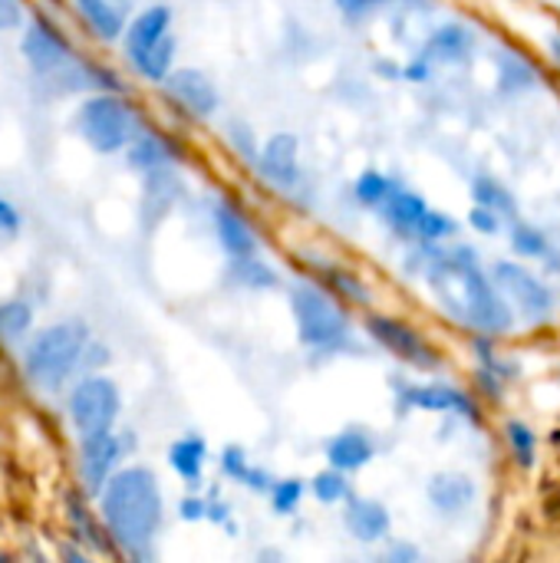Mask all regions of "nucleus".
<instances>
[{
	"instance_id": "obj_39",
	"label": "nucleus",
	"mask_w": 560,
	"mask_h": 563,
	"mask_svg": "<svg viewBox=\"0 0 560 563\" xmlns=\"http://www.w3.org/2000/svg\"><path fill=\"white\" fill-rule=\"evenodd\" d=\"M178 511H182V518H185V521H198V518H208V505H205L201 498H185Z\"/></svg>"
},
{
	"instance_id": "obj_2",
	"label": "nucleus",
	"mask_w": 560,
	"mask_h": 563,
	"mask_svg": "<svg viewBox=\"0 0 560 563\" xmlns=\"http://www.w3.org/2000/svg\"><path fill=\"white\" fill-rule=\"evenodd\" d=\"M429 287L459 323L479 333L512 330V310L505 307L502 290L479 271L472 251L442 254L429 267Z\"/></svg>"
},
{
	"instance_id": "obj_40",
	"label": "nucleus",
	"mask_w": 560,
	"mask_h": 563,
	"mask_svg": "<svg viewBox=\"0 0 560 563\" xmlns=\"http://www.w3.org/2000/svg\"><path fill=\"white\" fill-rule=\"evenodd\" d=\"M347 13H360V10H370L376 3H386V0H337Z\"/></svg>"
},
{
	"instance_id": "obj_42",
	"label": "nucleus",
	"mask_w": 560,
	"mask_h": 563,
	"mask_svg": "<svg viewBox=\"0 0 560 563\" xmlns=\"http://www.w3.org/2000/svg\"><path fill=\"white\" fill-rule=\"evenodd\" d=\"M0 561H7V554H0Z\"/></svg>"
},
{
	"instance_id": "obj_24",
	"label": "nucleus",
	"mask_w": 560,
	"mask_h": 563,
	"mask_svg": "<svg viewBox=\"0 0 560 563\" xmlns=\"http://www.w3.org/2000/svg\"><path fill=\"white\" fill-rule=\"evenodd\" d=\"M175 175H172V165L168 168H158V172H149V181H145V205H142V214H145V224L149 221H158L172 201H175Z\"/></svg>"
},
{
	"instance_id": "obj_36",
	"label": "nucleus",
	"mask_w": 560,
	"mask_h": 563,
	"mask_svg": "<svg viewBox=\"0 0 560 563\" xmlns=\"http://www.w3.org/2000/svg\"><path fill=\"white\" fill-rule=\"evenodd\" d=\"M535 79V73L521 63V59H502V82L508 86V89H521V86H528Z\"/></svg>"
},
{
	"instance_id": "obj_25",
	"label": "nucleus",
	"mask_w": 560,
	"mask_h": 563,
	"mask_svg": "<svg viewBox=\"0 0 560 563\" xmlns=\"http://www.w3.org/2000/svg\"><path fill=\"white\" fill-rule=\"evenodd\" d=\"M469 49H472L469 30H462V26H446V30H439V33L429 40L426 56H429V59H442V63H455V59L469 56Z\"/></svg>"
},
{
	"instance_id": "obj_27",
	"label": "nucleus",
	"mask_w": 560,
	"mask_h": 563,
	"mask_svg": "<svg viewBox=\"0 0 560 563\" xmlns=\"http://www.w3.org/2000/svg\"><path fill=\"white\" fill-rule=\"evenodd\" d=\"M475 201L492 208V211H505V214H515V198L508 195V188H502L498 181L492 178H479L475 181Z\"/></svg>"
},
{
	"instance_id": "obj_19",
	"label": "nucleus",
	"mask_w": 560,
	"mask_h": 563,
	"mask_svg": "<svg viewBox=\"0 0 560 563\" xmlns=\"http://www.w3.org/2000/svg\"><path fill=\"white\" fill-rule=\"evenodd\" d=\"M327 459L340 472H356V468H363L373 459V442L363 432H340L327 445Z\"/></svg>"
},
{
	"instance_id": "obj_41",
	"label": "nucleus",
	"mask_w": 560,
	"mask_h": 563,
	"mask_svg": "<svg viewBox=\"0 0 560 563\" xmlns=\"http://www.w3.org/2000/svg\"><path fill=\"white\" fill-rule=\"evenodd\" d=\"M551 53L560 59V40H551Z\"/></svg>"
},
{
	"instance_id": "obj_18",
	"label": "nucleus",
	"mask_w": 560,
	"mask_h": 563,
	"mask_svg": "<svg viewBox=\"0 0 560 563\" xmlns=\"http://www.w3.org/2000/svg\"><path fill=\"white\" fill-rule=\"evenodd\" d=\"M475 498V485L465 475H436L429 485V501L442 511V515H455L465 511Z\"/></svg>"
},
{
	"instance_id": "obj_16",
	"label": "nucleus",
	"mask_w": 560,
	"mask_h": 563,
	"mask_svg": "<svg viewBox=\"0 0 560 563\" xmlns=\"http://www.w3.org/2000/svg\"><path fill=\"white\" fill-rule=\"evenodd\" d=\"M83 23L106 43L125 33V7L119 0H73Z\"/></svg>"
},
{
	"instance_id": "obj_11",
	"label": "nucleus",
	"mask_w": 560,
	"mask_h": 563,
	"mask_svg": "<svg viewBox=\"0 0 560 563\" xmlns=\"http://www.w3.org/2000/svg\"><path fill=\"white\" fill-rule=\"evenodd\" d=\"M165 92L172 102H178L185 112L205 119L218 109V92H215V82L201 73V69H172L165 76Z\"/></svg>"
},
{
	"instance_id": "obj_8",
	"label": "nucleus",
	"mask_w": 560,
	"mask_h": 563,
	"mask_svg": "<svg viewBox=\"0 0 560 563\" xmlns=\"http://www.w3.org/2000/svg\"><path fill=\"white\" fill-rule=\"evenodd\" d=\"M495 287H498L502 297H508L528 320H545V317H551V310H554L551 290H548L535 274H528V271L518 267V264L498 261V264H495Z\"/></svg>"
},
{
	"instance_id": "obj_13",
	"label": "nucleus",
	"mask_w": 560,
	"mask_h": 563,
	"mask_svg": "<svg viewBox=\"0 0 560 563\" xmlns=\"http://www.w3.org/2000/svg\"><path fill=\"white\" fill-rule=\"evenodd\" d=\"M261 172L274 185H294L297 181V139L287 132L271 135L261 152Z\"/></svg>"
},
{
	"instance_id": "obj_20",
	"label": "nucleus",
	"mask_w": 560,
	"mask_h": 563,
	"mask_svg": "<svg viewBox=\"0 0 560 563\" xmlns=\"http://www.w3.org/2000/svg\"><path fill=\"white\" fill-rule=\"evenodd\" d=\"M33 336V307L23 297L0 300V343L20 346Z\"/></svg>"
},
{
	"instance_id": "obj_34",
	"label": "nucleus",
	"mask_w": 560,
	"mask_h": 563,
	"mask_svg": "<svg viewBox=\"0 0 560 563\" xmlns=\"http://www.w3.org/2000/svg\"><path fill=\"white\" fill-rule=\"evenodd\" d=\"M300 495H304V485H300L297 478H294V482H281V485H274L271 498H274V508H277V515H290V511L297 508Z\"/></svg>"
},
{
	"instance_id": "obj_28",
	"label": "nucleus",
	"mask_w": 560,
	"mask_h": 563,
	"mask_svg": "<svg viewBox=\"0 0 560 563\" xmlns=\"http://www.w3.org/2000/svg\"><path fill=\"white\" fill-rule=\"evenodd\" d=\"M389 191H393V181H389L386 175H380V172H366V175H360V181H356V198H360L363 205H383Z\"/></svg>"
},
{
	"instance_id": "obj_32",
	"label": "nucleus",
	"mask_w": 560,
	"mask_h": 563,
	"mask_svg": "<svg viewBox=\"0 0 560 563\" xmlns=\"http://www.w3.org/2000/svg\"><path fill=\"white\" fill-rule=\"evenodd\" d=\"M238 280L241 284H254V287H274L277 284L274 271L264 267V264H257L254 257H241L238 261Z\"/></svg>"
},
{
	"instance_id": "obj_23",
	"label": "nucleus",
	"mask_w": 560,
	"mask_h": 563,
	"mask_svg": "<svg viewBox=\"0 0 560 563\" xmlns=\"http://www.w3.org/2000/svg\"><path fill=\"white\" fill-rule=\"evenodd\" d=\"M205 459H208V449L198 435H185L178 439L172 449H168V465L188 482V485H198L201 482V472H205Z\"/></svg>"
},
{
	"instance_id": "obj_15",
	"label": "nucleus",
	"mask_w": 560,
	"mask_h": 563,
	"mask_svg": "<svg viewBox=\"0 0 560 563\" xmlns=\"http://www.w3.org/2000/svg\"><path fill=\"white\" fill-rule=\"evenodd\" d=\"M215 228H218V238L224 244V251L241 261V257H254L257 254V238L251 231V224L231 208V205H218L215 208Z\"/></svg>"
},
{
	"instance_id": "obj_33",
	"label": "nucleus",
	"mask_w": 560,
	"mask_h": 563,
	"mask_svg": "<svg viewBox=\"0 0 560 563\" xmlns=\"http://www.w3.org/2000/svg\"><path fill=\"white\" fill-rule=\"evenodd\" d=\"M416 234H419V238H449V234H455V221L429 208V211L422 214Z\"/></svg>"
},
{
	"instance_id": "obj_35",
	"label": "nucleus",
	"mask_w": 560,
	"mask_h": 563,
	"mask_svg": "<svg viewBox=\"0 0 560 563\" xmlns=\"http://www.w3.org/2000/svg\"><path fill=\"white\" fill-rule=\"evenodd\" d=\"M20 228H23V218H20L17 205L0 195V244L13 241L20 234Z\"/></svg>"
},
{
	"instance_id": "obj_3",
	"label": "nucleus",
	"mask_w": 560,
	"mask_h": 563,
	"mask_svg": "<svg viewBox=\"0 0 560 563\" xmlns=\"http://www.w3.org/2000/svg\"><path fill=\"white\" fill-rule=\"evenodd\" d=\"M89 330L83 320H59L36 330L20 353L23 376L40 393H59L83 366L89 350Z\"/></svg>"
},
{
	"instance_id": "obj_6",
	"label": "nucleus",
	"mask_w": 560,
	"mask_h": 563,
	"mask_svg": "<svg viewBox=\"0 0 560 563\" xmlns=\"http://www.w3.org/2000/svg\"><path fill=\"white\" fill-rule=\"evenodd\" d=\"M290 307L300 327V340L314 350H333L347 340L343 313L310 284H297L290 290Z\"/></svg>"
},
{
	"instance_id": "obj_4",
	"label": "nucleus",
	"mask_w": 560,
	"mask_h": 563,
	"mask_svg": "<svg viewBox=\"0 0 560 563\" xmlns=\"http://www.w3.org/2000/svg\"><path fill=\"white\" fill-rule=\"evenodd\" d=\"M73 125H76V135L99 155H116V152H125L132 145V139L142 132L139 129V119H135V109L116 96V92H89L76 115H73Z\"/></svg>"
},
{
	"instance_id": "obj_1",
	"label": "nucleus",
	"mask_w": 560,
	"mask_h": 563,
	"mask_svg": "<svg viewBox=\"0 0 560 563\" xmlns=\"http://www.w3.org/2000/svg\"><path fill=\"white\" fill-rule=\"evenodd\" d=\"M99 518L119 551L142 558L162 528V492L155 472L142 465L119 468L99 492Z\"/></svg>"
},
{
	"instance_id": "obj_12",
	"label": "nucleus",
	"mask_w": 560,
	"mask_h": 563,
	"mask_svg": "<svg viewBox=\"0 0 560 563\" xmlns=\"http://www.w3.org/2000/svg\"><path fill=\"white\" fill-rule=\"evenodd\" d=\"M370 333L389 350V353H396L399 360H406V363H413V366H419V369H432L439 360L432 356V350L426 346V340L419 336V333H413L406 323H396V320H389V317H370Z\"/></svg>"
},
{
	"instance_id": "obj_31",
	"label": "nucleus",
	"mask_w": 560,
	"mask_h": 563,
	"mask_svg": "<svg viewBox=\"0 0 560 563\" xmlns=\"http://www.w3.org/2000/svg\"><path fill=\"white\" fill-rule=\"evenodd\" d=\"M508 442L515 445V455H518V462L528 468V465H535V435H531V429L528 426H521V422H508Z\"/></svg>"
},
{
	"instance_id": "obj_38",
	"label": "nucleus",
	"mask_w": 560,
	"mask_h": 563,
	"mask_svg": "<svg viewBox=\"0 0 560 563\" xmlns=\"http://www.w3.org/2000/svg\"><path fill=\"white\" fill-rule=\"evenodd\" d=\"M472 224H475L479 231H485V234H495V231H498V224H495V211H492V208H485V205L472 211Z\"/></svg>"
},
{
	"instance_id": "obj_26",
	"label": "nucleus",
	"mask_w": 560,
	"mask_h": 563,
	"mask_svg": "<svg viewBox=\"0 0 560 563\" xmlns=\"http://www.w3.org/2000/svg\"><path fill=\"white\" fill-rule=\"evenodd\" d=\"M221 465H224V472H228L231 478H238L241 485H251L254 492H267V485H271V478H267L261 468H251V465L244 462V452H238V449H228L224 459H221Z\"/></svg>"
},
{
	"instance_id": "obj_5",
	"label": "nucleus",
	"mask_w": 560,
	"mask_h": 563,
	"mask_svg": "<svg viewBox=\"0 0 560 563\" xmlns=\"http://www.w3.org/2000/svg\"><path fill=\"white\" fill-rule=\"evenodd\" d=\"M119 409H122V393L102 373H89V376L76 379L66 396V416H69V426L79 442L112 432Z\"/></svg>"
},
{
	"instance_id": "obj_14",
	"label": "nucleus",
	"mask_w": 560,
	"mask_h": 563,
	"mask_svg": "<svg viewBox=\"0 0 560 563\" xmlns=\"http://www.w3.org/2000/svg\"><path fill=\"white\" fill-rule=\"evenodd\" d=\"M403 406L409 409H432V412H462L469 419H475V406L465 393L452 389V386H413L403 393Z\"/></svg>"
},
{
	"instance_id": "obj_17",
	"label": "nucleus",
	"mask_w": 560,
	"mask_h": 563,
	"mask_svg": "<svg viewBox=\"0 0 560 563\" xmlns=\"http://www.w3.org/2000/svg\"><path fill=\"white\" fill-rule=\"evenodd\" d=\"M347 528L353 531L356 541L363 544H373L380 538L389 534V515L380 501H370V498H353L350 508H347Z\"/></svg>"
},
{
	"instance_id": "obj_10",
	"label": "nucleus",
	"mask_w": 560,
	"mask_h": 563,
	"mask_svg": "<svg viewBox=\"0 0 560 563\" xmlns=\"http://www.w3.org/2000/svg\"><path fill=\"white\" fill-rule=\"evenodd\" d=\"M172 36V10L155 3V7H145L142 13H135L129 23H125V33H122V46H125V56L129 63L135 66L142 56H149L162 40Z\"/></svg>"
},
{
	"instance_id": "obj_7",
	"label": "nucleus",
	"mask_w": 560,
	"mask_h": 563,
	"mask_svg": "<svg viewBox=\"0 0 560 563\" xmlns=\"http://www.w3.org/2000/svg\"><path fill=\"white\" fill-rule=\"evenodd\" d=\"M20 53H23L30 73L36 76V82L53 79L56 73H63L69 63L79 59V56L73 53V46L66 43V36H63L46 16L26 20L23 36H20Z\"/></svg>"
},
{
	"instance_id": "obj_22",
	"label": "nucleus",
	"mask_w": 560,
	"mask_h": 563,
	"mask_svg": "<svg viewBox=\"0 0 560 563\" xmlns=\"http://www.w3.org/2000/svg\"><path fill=\"white\" fill-rule=\"evenodd\" d=\"M380 208L386 211V218H389L399 231H409V234H416V228H419L422 214L429 211V205H426L419 195L406 191V188H393Z\"/></svg>"
},
{
	"instance_id": "obj_37",
	"label": "nucleus",
	"mask_w": 560,
	"mask_h": 563,
	"mask_svg": "<svg viewBox=\"0 0 560 563\" xmlns=\"http://www.w3.org/2000/svg\"><path fill=\"white\" fill-rule=\"evenodd\" d=\"M23 26V3L20 0H0V33H13Z\"/></svg>"
},
{
	"instance_id": "obj_9",
	"label": "nucleus",
	"mask_w": 560,
	"mask_h": 563,
	"mask_svg": "<svg viewBox=\"0 0 560 563\" xmlns=\"http://www.w3.org/2000/svg\"><path fill=\"white\" fill-rule=\"evenodd\" d=\"M119 459H122V442L116 432L79 442V475L89 495H99L106 488V482L119 472Z\"/></svg>"
},
{
	"instance_id": "obj_30",
	"label": "nucleus",
	"mask_w": 560,
	"mask_h": 563,
	"mask_svg": "<svg viewBox=\"0 0 560 563\" xmlns=\"http://www.w3.org/2000/svg\"><path fill=\"white\" fill-rule=\"evenodd\" d=\"M512 244H515V251L525 254V257H545V254H548V241H545L541 231H535L531 224H518V228L512 231Z\"/></svg>"
},
{
	"instance_id": "obj_21",
	"label": "nucleus",
	"mask_w": 560,
	"mask_h": 563,
	"mask_svg": "<svg viewBox=\"0 0 560 563\" xmlns=\"http://www.w3.org/2000/svg\"><path fill=\"white\" fill-rule=\"evenodd\" d=\"M125 155H129V165L139 168V172H145V175L149 172H158V168H168L172 158H175L172 145L165 139L152 135V132H139L132 139V145L125 148Z\"/></svg>"
},
{
	"instance_id": "obj_29",
	"label": "nucleus",
	"mask_w": 560,
	"mask_h": 563,
	"mask_svg": "<svg viewBox=\"0 0 560 563\" xmlns=\"http://www.w3.org/2000/svg\"><path fill=\"white\" fill-rule=\"evenodd\" d=\"M314 495H317L323 505H337V501H343V498H347V478H343V472H340V468H333V472L317 475V478H314Z\"/></svg>"
}]
</instances>
